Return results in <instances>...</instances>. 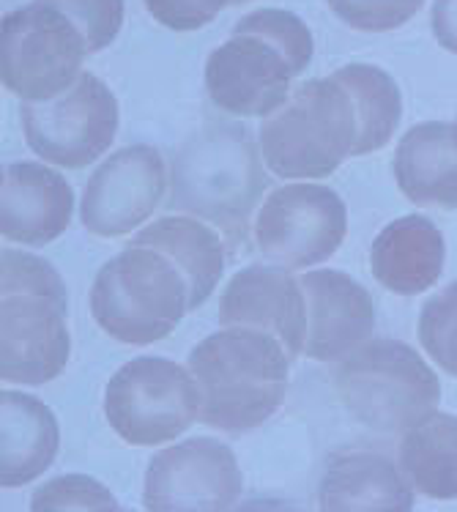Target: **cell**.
I'll list each match as a JSON object with an SVG mask.
<instances>
[{
    "instance_id": "d6986e66",
    "label": "cell",
    "mask_w": 457,
    "mask_h": 512,
    "mask_svg": "<svg viewBox=\"0 0 457 512\" xmlns=\"http://www.w3.org/2000/svg\"><path fill=\"white\" fill-rule=\"evenodd\" d=\"M395 178L414 206L457 209V121L411 126L397 146Z\"/></svg>"
},
{
    "instance_id": "4fadbf2b",
    "label": "cell",
    "mask_w": 457,
    "mask_h": 512,
    "mask_svg": "<svg viewBox=\"0 0 457 512\" xmlns=\"http://www.w3.org/2000/svg\"><path fill=\"white\" fill-rule=\"evenodd\" d=\"M165 159L151 146H126L88 178L80 217L88 233L118 239L137 230L165 195Z\"/></svg>"
},
{
    "instance_id": "e0dca14e",
    "label": "cell",
    "mask_w": 457,
    "mask_h": 512,
    "mask_svg": "<svg viewBox=\"0 0 457 512\" xmlns=\"http://www.w3.org/2000/svg\"><path fill=\"white\" fill-rule=\"evenodd\" d=\"M414 488L400 463L384 452H334L318 488L323 512H408L414 510Z\"/></svg>"
},
{
    "instance_id": "8fae6325",
    "label": "cell",
    "mask_w": 457,
    "mask_h": 512,
    "mask_svg": "<svg viewBox=\"0 0 457 512\" xmlns=\"http://www.w3.org/2000/svg\"><path fill=\"white\" fill-rule=\"evenodd\" d=\"M244 491L239 460L225 441L187 439L151 458L143 507L151 512H222Z\"/></svg>"
},
{
    "instance_id": "7a4b0ae2",
    "label": "cell",
    "mask_w": 457,
    "mask_h": 512,
    "mask_svg": "<svg viewBox=\"0 0 457 512\" xmlns=\"http://www.w3.org/2000/svg\"><path fill=\"white\" fill-rule=\"evenodd\" d=\"M315 44L302 17L258 9L241 17L206 63L211 102L230 115H266L291 96V80L310 66Z\"/></svg>"
},
{
    "instance_id": "30bf717a",
    "label": "cell",
    "mask_w": 457,
    "mask_h": 512,
    "mask_svg": "<svg viewBox=\"0 0 457 512\" xmlns=\"http://www.w3.org/2000/svg\"><path fill=\"white\" fill-rule=\"evenodd\" d=\"M348 233L343 198L323 184H288L269 192L255 220L260 255L288 272L312 269L340 250Z\"/></svg>"
},
{
    "instance_id": "ba28073f",
    "label": "cell",
    "mask_w": 457,
    "mask_h": 512,
    "mask_svg": "<svg viewBox=\"0 0 457 512\" xmlns=\"http://www.w3.org/2000/svg\"><path fill=\"white\" fill-rule=\"evenodd\" d=\"M104 414L126 444L156 447L198 422V384L189 367L162 356H137L107 381Z\"/></svg>"
},
{
    "instance_id": "d4e9b609",
    "label": "cell",
    "mask_w": 457,
    "mask_h": 512,
    "mask_svg": "<svg viewBox=\"0 0 457 512\" xmlns=\"http://www.w3.org/2000/svg\"><path fill=\"white\" fill-rule=\"evenodd\" d=\"M31 510L115 512L121 510V504L115 502L113 493L107 491L102 482H96L94 477H85V474H63V477H55V480L47 482V485H42L39 491L33 493Z\"/></svg>"
},
{
    "instance_id": "6da1fadb",
    "label": "cell",
    "mask_w": 457,
    "mask_h": 512,
    "mask_svg": "<svg viewBox=\"0 0 457 512\" xmlns=\"http://www.w3.org/2000/svg\"><path fill=\"white\" fill-rule=\"evenodd\" d=\"M291 356L277 337L222 326L189 354V373L200 392V422L241 436L277 414L288 395Z\"/></svg>"
},
{
    "instance_id": "2e32d148",
    "label": "cell",
    "mask_w": 457,
    "mask_h": 512,
    "mask_svg": "<svg viewBox=\"0 0 457 512\" xmlns=\"http://www.w3.org/2000/svg\"><path fill=\"white\" fill-rule=\"evenodd\" d=\"M74 192L58 170L39 162H14L3 168L0 233L3 241L44 247L69 228Z\"/></svg>"
},
{
    "instance_id": "8992f818",
    "label": "cell",
    "mask_w": 457,
    "mask_h": 512,
    "mask_svg": "<svg viewBox=\"0 0 457 512\" xmlns=\"http://www.w3.org/2000/svg\"><path fill=\"white\" fill-rule=\"evenodd\" d=\"M263 189L258 151L244 129L214 126L176 154L170 203L239 241Z\"/></svg>"
},
{
    "instance_id": "ac0fdd59",
    "label": "cell",
    "mask_w": 457,
    "mask_h": 512,
    "mask_svg": "<svg viewBox=\"0 0 457 512\" xmlns=\"http://www.w3.org/2000/svg\"><path fill=\"white\" fill-rule=\"evenodd\" d=\"M447 263L444 233L422 214L389 222L370 247V269L386 291L416 296L441 280Z\"/></svg>"
},
{
    "instance_id": "7c38bea8",
    "label": "cell",
    "mask_w": 457,
    "mask_h": 512,
    "mask_svg": "<svg viewBox=\"0 0 457 512\" xmlns=\"http://www.w3.org/2000/svg\"><path fill=\"white\" fill-rule=\"evenodd\" d=\"M69 302L50 293H3L0 302V378L42 387L58 378L72 356L66 326Z\"/></svg>"
},
{
    "instance_id": "f1b7e54d",
    "label": "cell",
    "mask_w": 457,
    "mask_h": 512,
    "mask_svg": "<svg viewBox=\"0 0 457 512\" xmlns=\"http://www.w3.org/2000/svg\"><path fill=\"white\" fill-rule=\"evenodd\" d=\"M148 14L170 31H198L219 17L228 6H241L250 0H143Z\"/></svg>"
},
{
    "instance_id": "83f0119b",
    "label": "cell",
    "mask_w": 457,
    "mask_h": 512,
    "mask_svg": "<svg viewBox=\"0 0 457 512\" xmlns=\"http://www.w3.org/2000/svg\"><path fill=\"white\" fill-rule=\"evenodd\" d=\"M0 291L50 293L55 299L69 302L61 274L55 272L50 263L36 258V255H28V252L11 250V247H3V252H0Z\"/></svg>"
},
{
    "instance_id": "cb8c5ba5",
    "label": "cell",
    "mask_w": 457,
    "mask_h": 512,
    "mask_svg": "<svg viewBox=\"0 0 457 512\" xmlns=\"http://www.w3.org/2000/svg\"><path fill=\"white\" fill-rule=\"evenodd\" d=\"M419 343L444 373L457 378V280L425 302L419 313Z\"/></svg>"
},
{
    "instance_id": "7402d4cb",
    "label": "cell",
    "mask_w": 457,
    "mask_h": 512,
    "mask_svg": "<svg viewBox=\"0 0 457 512\" xmlns=\"http://www.w3.org/2000/svg\"><path fill=\"white\" fill-rule=\"evenodd\" d=\"M397 463L416 493L436 502L457 499V417L436 411L403 433Z\"/></svg>"
},
{
    "instance_id": "9a60e30c",
    "label": "cell",
    "mask_w": 457,
    "mask_h": 512,
    "mask_svg": "<svg viewBox=\"0 0 457 512\" xmlns=\"http://www.w3.org/2000/svg\"><path fill=\"white\" fill-rule=\"evenodd\" d=\"M307 299L304 356L340 362L370 340L375 329L373 296L354 277L334 269H312L299 277Z\"/></svg>"
},
{
    "instance_id": "484cf974",
    "label": "cell",
    "mask_w": 457,
    "mask_h": 512,
    "mask_svg": "<svg viewBox=\"0 0 457 512\" xmlns=\"http://www.w3.org/2000/svg\"><path fill=\"white\" fill-rule=\"evenodd\" d=\"M77 25L88 44V55L102 53L115 42L124 25V0H44Z\"/></svg>"
},
{
    "instance_id": "f546056e",
    "label": "cell",
    "mask_w": 457,
    "mask_h": 512,
    "mask_svg": "<svg viewBox=\"0 0 457 512\" xmlns=\"http://www.w3.org/2000/svg\"><path fill=\"white\" fill-rule=\"evenodd\" d=\"M430 22L438 44L457 55V0H433Z\"/></svg>"
},
{
    "instance_id": "44dd1931",
    "label": "cell",
    "mask_w": 457,
    "mask_h": 512,
    "mask_svg": "<svg viewBox=\"0 0 457 512\" xmlns=\"http://www.w3.org/2000/svg\"><path fill=\"white\" fill-rule=\"evenodd\" d=\"M132 244L154 247L176 263L189 288V310H198L225 272V244L211 225L195 217H162L137 233Z\"/></svg>"
},
{
    "instance_id": "5b68a950",
    "label": "cell",
    "mask_w": 457,
    "mask_h": 512,
    "mask_svg": "<svg viewBox=\"0 0 457 512\" xmlns=\"http://www.w3.org/2000/svg\"><path fill=\"white\" fill-rule=\"evenodd\" d=\"M260 154L274 176H332L354 157V102L332 74L307 80L260 124Z\"/></svg>"
},
{
    "instance_id": "9c48e42d",
    "label": "cell",
    "mask_w": 457,
    "mask_h": 512,
    "mask_svg": "<svg viewBox=\"0 0 457 512\" xmlns=\"http://www.w3.org/2000/svg\"><path fill=\"white\" fill-rule=\"evenodd\" d=\"M22 132L36 157L58 168H88L110 151L118 132V99L91 72L47 102L22 105Z\"/></svg>"
},
{
    "instance_id": "3957f363",
    "label": "cell",
    "mask_w": 457,
    "mask_h": 512,
    "mask_svg": "<svg viewBox=\"0 0 457 512\" xmlns=\"http://www.w3.org/2000/svg\"><path fill=\"white\" fill-rule=\"evenodd\" d=\"M334 389L364 428L403 436L441 403V381L419 351L400 340H367L334 367Z\"/></svg>"
},
{
    "instance_id": "52a82bcc",
    "label": "cell",
    "mask_w": 457,
    "mask_h": 512,
    "mask_svg": "<svg viewBox=\"0 0 457 512\" xmlns=\"http://www.w3.org/2000/svg\"><path fill=\"white\" fill-rule=\"evenodd\" d=\"M88 55L83 33L44 0L0 20V80L25 102H47L69 91Z\"/></svg>"
},
{
    "instance_id": "277c9868",
    "label": "cell",
    "mask_w": 457,
    "mask_h": 512,
    "mask_svg": "<svg viewBox=\"0 0 457 512\" xmlns=\"http://www.w3.org/2000/svg\"><path fill=\"white\" fill-rule=\"evenodd\" d=\"M189 313L184 274L154 247L132 244L104 263L91 288V315L118 343L151 345Z\"/></svg>"
},
{
    "instance_id": "5bb4252c",
    "label": "cell",
    "mask_w": 457,
    "mask_h": 512,
    "mask_svg": "<svg viewBox=\"0 0 457 512\" xmlns=\"http://www.w3.org/2000/svg\"><path fill=\"white\" fill-rule=\"evenodd\" d=\"M219 324L258 329L277 337L285 354L296 359L307 343V299L302 283L282 266H247L230 277L219 299Z\"/></svg>"
},
{
    "instance_id": "4316f807",
    "label": "cell",
    "mask_w": 457,
    "mask_h": 512,
    "mask_svg": "<svg viewBox=\"0 0 457 512\" xmlns=\"http://www.w3.org/2000/svg\"><path fill=\"white\" fill-rule=\"evenodd\" d=\"M329 9L356 31L384 33L414 20L425 0H326Z\"/></svg>"
},
{
    "instance_id": "603a6c76",
    "label": "cell",
    "mask_w": 457,
    "mask_h": 512,
    "mask_svg": "<svg viewBox=\"0 0 457 512\" xmlns=\"http://www.w3.org/2000/svg\"><path fill=\"white\" fill-rule=\"evenodd\" d=\"M343 85L356 113V146L354 157L373 154L384 148L403 118V96L397 83L378 66L370 63H348L332 74Z\"/></svg>"
},
{
    "instance_id": "ffe728a7",
    "label": "cell",
    "mask_w": 457,
    "mask_h": 512,
    "mask_svg": "<svg viewBox=\"0 0 457 512\" xmlns=\"http://www.w3.org/2000/svg\"><path fill=\"white\" fill-rule=\"evenodd\" d=\"M0 485L22 488L50 469L61 447L58 419L47 403L25 392L0 395Z\"/></svg>"
}]
</instances>
